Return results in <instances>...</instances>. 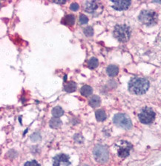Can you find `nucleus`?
I'll return each mask as SVG.
<instances>
[{
  "label": "nucleus",
  "instance_id": "ddd939ff",
  "mask_svg": "<svg viewBox=\"0 0 161 166\" xmlns=\"http://www.w3.org/2000/svg\"><path fill=\"white\" fill-rule=\"evenodd\" d=\"M100 102H101V100H100V97L95 95V96H93L90 99L89 104L91 107L97 108L98 106H100Z\"/></svg>",
  "mask_w": 161,
  "mask_h": 166
},
{
  "label": "nucleus",
  "instance_id": "6ab92c4d",
  "mask_svg": "<svg viewBox=\"0 0 161 166\" xmlns=\"http://www.w3.org/2000/svg\"><path fill=\"white\" fill-rule=\"evenodd\" d=\"M98 60H97V58L93 57L90 59L89 61L88 62V66L91 69H94V68H96L98 66Z\"/></svg>",
  "mask_w": 161,
  "mask_h": 166
},
{
  "label": "nucleus",
  "instance_id": "b1692460",
  "mask_svg": "<svg viewBox=\"0 0 161 166\" xmlns=\"http://www.w3.org/2000/svg\"><path fill=\"white\" fill-rule=\"evenodd\" d=\"M55 3H58V4H64L66 2V1H63V0H59V1H54Z\"/></svg>",
  "mask_w": 161,
  "mask_h": 166
},
{
  "label": "nucleus",
  "instance_id": "423d86ee",
  "mask_svg": "<svg viewBox=\"0 0 161 166\" xmlns=\"http://www.w3.org/2000/svg\"><path fill=\"white\" fill-rule=\"evenodd\" d=\"M155 118V113L150 108H143L139 114V119L143 124H150Z\"/></svg>",
  "mask_w": 161,
  "mask_h": 166
},
{
  "label": "nucleus",
  "instance_id": "f3484780",
  "mask_svg": "<svg viewBox=\"0 0 161 166\" xmlns=\"http://www.w3.org/2000/svg\"><path fill=\"white\" fill-rule=\"evenodd\" d=\"M64 114V111H63V109L61 108L60 107H55L53 108L52 110V114L54 117L56 118H59L60 116H62Z\"/></svg>",
  "mask_w": 161,
  "mask_h": 166
},
{
  "label": "nucleus",
  "instance_id": "39448f33",
  "mask_svg": "<svg viewBox=\"0 0 161 166\" xmlns=\"http://www.w3.org/2000/svg\"><path fill=\"white\" fill-rule=\"evenodd\" d=\"M114 123L117 126L126 130L130 129L132 127V123L130 117L125 114H116L114 117Z\"/></svg>",
  "mask_w": 161,
  "mask_h": 166
},
{
  "label": "nucleus",
  "instance_id": "aec40b11",
  "mask_svg": "<svg viewBox=\"0 0 161 166\" xmlns=\"http://www.w3.org/2000/svg\"><path fill=\"white\" fill-rule=\"evenodd\" d=\"M84 33L87 36H92L94 34V30L91 26H88L86 28H84Z\"/></svg>",
  "mask_w": 161,
  "mask_h": 166
},
{
  "label": "nucleus",
  "instance_id": "dca6fc26",
  "mask_svg": "<svg viewBox=\"0 0 161 166\" xmlns=\"http://www.w3.org/2000/svg\"><path fill=\"white\" fill-rule=\"evenodd\" d=\"M50 127L52 128H59L60 125H62V121L60 120L59 118H52L50 120V123H49Z\"/></svg>",
  "mask_w": 161,
  "mask_h": 166
},
{
  "label": "nucleus",
  "instance_id": "9b49d317",
  "mask_svg": "<svg viewBox=\"0 0 161 166\" xmlns=\"http://www.w3.org/2000/svg\"><path fill=\"white\" fill-rule=\"evenodd\" d=\"M75 22V17L74 15L69 14V15H66L65 17L62 19V23H63L65 25H73Z\"/></svg>",
  "mask_w": 161,
  "mask_h": 166
},
{
  "label": "nucleus",
  "instance_id": "f8f14e48",
  "mask_svg": "<svg viewBox=\"0 0 161 166\" xmlns=\"http://www.w3.org/2000/svg\"><path fill=\"white\" fill-rule=\"evenodd\" d=\"M106 72L110 77H115L119 73V68L116 65H109L106 69Z\"/></svg>",
  "mask_w": 161,
  "mask_h": 166
},
{
  "label": "nucleus",
  "instance_id": "4be33fe9",
  "mask_svg": "<svg viewBox=\"0 0 161 166\" xmlns=\"http://www.w3.org/2000/svg\"><path fill=\"white\" fill-rule=\"evenodd\" d=\"M25 166H41L37 162L36 160H32V161L27 162L25 164Z\"/></svg>",
  "mask_w": 161,
  "mask_h": 166
},
{
  "label": "nucleus",
  "instance_id": "1a4fd4ad",
  "mask_svg": "<svg viewBox=\"0 0 161 166\" xmlns=\"http://www.w3.org/2000/svg\"><path fill=\"white\" fill-rule=\"evenodd\" d=\"M69 157L65 154H59L54 158V163L53 166H61L62 164H65V165H70Z\"/></svg>",
  "mask_w": 161,
  "mask_h": 166
},
{
  "label": "nucleus",
  "instance_id": "4468645a",
  "mask_svg": "<svg viewBox=\"0 0 161 166\" xmlns=\"http://www.w3.org/2000/svg\"><path fill=\"white\" fill-rule=\"evenodd\" d=\"M64 89L66 92L72 93L74 92V91H75L76 89H77V85H76L75 82H70L65 85Z\"/></svg>",
  "mask_w": 161,
  "mask_h": 166
},
{
  "label": "nucleus",
  "instance_id": "393cba45",
  "mask_svg": "<svg viewBox=\"0 0 161 166\" xmlns=\"http://www.w3.org/2000/svg\"><path fill=\"white\" fill-rule=\"evenodd\" d=\"M83 166H88V165H83Z\"/></svg>",
  "mask_w": 161,
  "mask_h": 166
},
{
  "label": "nucleus",
  "instance_id": "6e6552de",
  "mask_svg": "<svg viewBox=\"0 0 161 166\" xmlns=\"http://www.w3.org/2000/svg\"><path fill=\"white\" fill-rule=\"evenodd\" d=\"M132 145L130 144V143L128 142H125V141H123V142H121L120 144L119 148H118V155L119 157H122V158H125L129 155V153H130L131 149H132Z\"/></svg>",
  "mask_w": 161,
  "mask_h": 166
},
{
  "label": "nucleus",
  "instance_id": "20e7f679",
  "mask_svg": "<svg viewBox=\"0 0 161 166\" xmlns=\"http://www.w3.org/2000/svg\"><path fill=\"white\" fill-rule=\"evenodd\" d=\"M93 154L96 161L100 163H105L109 160V151L105 146L97 145L94 149Z\"/></svg>",
  "mask_w": 161,
  "mask_h": 166
},
{
  "label": "nucleus",
  "instance_id": "9d476101",
  "mask_svg": "<svg viewBox=\"0 0 161 166\" xmlns=\"http://www.w3.org/2000/svg\"><path fill=\"white\" fill-rule=\"evenodd\" d=\"M114 5H113V8L118 10H126L127 8L130 6V1H112Z\"/></svg>",
  "mask_w": 161,
  "mask_h": 166
},
{
  "label": "nucleus",
  "instance_id": "412c9836",
  "mask_svg": "<svg viewBox=\"0 0 161 166\" xmlns=\"http://www.w3.org/2000/svg\"><path fill=\"white\" fill-rule=\"evenodd\" d=\"M88 19L86 15H84V14H81V15L79 16V22H80L81 24H82V25L86 24V23H88Z\"/></svg>",
  "mask_w": 161,
  "mask_h": 166
},
{
  "label": "nucleus",
  "instance_id": "f03ea898",
  "mask_svg": "<svg viewBox=\"0 0 161 166\" xmlns=\"http://www.w3.org/2000/svg\"><path fill=\"white\" fill-rule=\"evenodd\" d=\"M158 16L156 12L150 10H144L140 12L139 15V20L143 25L151 26L154 25L157 22Z\"/></svg>",
  "mask_w": 161,
  "mask_h": 166
},
{
  "label": "nucleus",
  "instance_id": "f257e3e1",
  "mask_svg": "<svg viewBox=\"0 0 161 166\" xmlns=\"http://www.w3.org/2000/svg\"><path fill=\"white\" fill-rule=\"evenodd\" d=\"M149 88V82L145 78L135 77L128 83V90L134 94H143Z\"/></svg>",
  "mask_w": 161,
  "mask_h": 166
},
{
  "label": "nucleus",
  "instance_id": "a211bd4d",
  "mask_svg": "<svg viewBox=\"0 0 161 166\" xmlns=\"http://www.w3.org/2000/svg\"><path fill=\"white\" fill-rule=\"evenodd\" d=\"M95 115H96L97 119L100 122L104 121L106 119L105 112L103 110L97 111L96 113H95Z\"/></svg>",
  "mask_w": 161,
  "mask_h": 166
},
{
  "label": "nucleus",
  "instance_id": "0eeeda50",
  "mask_svg": "<svg viewBox=\"0 0 161 166\" xmlns=\"http://www.w3.org/2000/svg\"><path fill=\"white\" fill-rule=\"evenodd\" d=\"M86 11L91 14H94V15H98L101 13L102 10V6L100 3L96 1H89L86 3V8H85Z\"/></svg>",
  "mask_w": 161,
  "mask_h": 166
},
{
  "label": "nucleus",
  "instance_id": "7ed1b4c3",
  "mask_svg": "<svg viewBox=\"0 0 161 166\" xmlns=\"http://www.w3.org/2000/svg\"><path fill=\"white\" fill-rule=\"evenodd\" d=\"M114 36L118 41L121 42H127L131 36L130 28L125 25H117L114 28Z\"/></svg>",
  "mask_w": 161,
  "mask_h": 166
},
{
  "label": "nucleus",
  "instance_id": "2eb2a0df",
  "mask_svg": "<svg viewBox=\"0 0 161 166\" xmlns=\"http://www.w3.org/2000/svg\"><path fill=\"white\" fill-rule=\"evenodd\" d=\"M92 92H93V89H92V88L90 87V86L84 85L81 88L80 93L82 96H88L92 94Z\"/></svg>",
  "mask_w": 161,
  "mask_h": 166
},
{
  "label": "nucleus",
  "instance_id": "5701e85b",
  "mask_svg": "<svg viewBox=\"0 0 161 166\" xmlns=\"http://www.w3.org/2000/svg\"><path fill=\"white\" fill-rule=\"evenodd\" d=\"M70 9L73 11H77L79 9V5L76 2H73L70 5Z\"/></svg>",
  "mask_w": 161,
  "mask_h": 166
}]
</instances>
